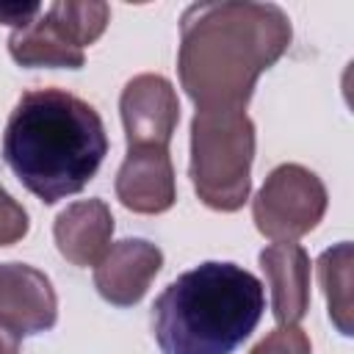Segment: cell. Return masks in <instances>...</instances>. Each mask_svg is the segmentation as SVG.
Returning a JSON list of instances; mask_svg holds the SVG:
<instances>
[{
    "instance_id": "obj_11",
    "label": "cell",
    "mask_w": 354,
    "mask_h": 354,
    "mask_svg": "<svg viewBox=\"0 0 354 354\" xmlns=\"http://www.w3.org/2000/svg\"><path fill=\"white\" fill-rule=\"evenodd\" d=\"M111 235L113 216L102 199L72 202L58 213L53 224V238L61 257L80 268L97 266L105 257V252L111 249Z\"/></svg>"
},
{
    "instance_id": "obj_10",
    "label": "cell",
    "mask_w": 354,
    "mask_h": 354,
    "mask_svg": "<svg viewBox=\"0 0 354 354\" xmlns=\"http://www.w3.org/2000/svg\"><path fill=\"white\" fill-rule=\"evenodd\" d=\"M279 326H296L310 310V254L296 241H277L260 252Z\"/></svg>"
},
{
    "instance_id": "obj_13",
    "label": "cell",
    "mask_w": 354,
    "mask_h": 354,
    "mask_svg": "<svg viewBox=\"0 0 354 354\" xmlns=\"http://www.w3.org/2000/svg\"><path fill=\"white\" fill-rule=\"evenodd\" d=\"M351 243L343 241L318 257V279L329 304V318L340 335H351Z\"/></svg>"
},
{
    "instance_id": "obj_15",
    "label": "cell",
    "mask_w": 354,
    "mask_h": 354,
    "mask_svg": "<svg viewBox=\"0 0 354 354\" xmlns=\"http://www.w3.org/2000/svg\"><path fill=\"white\" fill-rule=\"evenodd\" d=\"M249 354H313L310 337L299 326H277Z\"/></svg>"
},
{
    "instance_id": "obj_4",
    "label": "cell",
    "mask_w": 354,
    "mask_h": 354,
    "mask_svg": "<svg viewBox=\"0 0 354 354\" xmlns=\"http://www.w3.org/2000/svg\"><path fill=\"white\" fill-rule=\"evenodd\" d=\"M254 124L246 111H196L191 122V183L196 196L221 213L243 207L252 191Z\"/></svg>"
},
{
    "instance_id": "obj_12",
    "label": "cell",
    "mask_w": 354,
    "mask_h": 354,
    "mask_svg": "<svg viewBox=\"0 0 354 354\" xmlns=\"http://www.w3.org/2000/svg\"><path fill=\"white\" fill-rule=\"evenodd\" d=\"M8 53L19 66H64L80 69L86 61L83 47L69 36L61 19L47 8L30 25L8 36Z\"/></svg>"
},
{
    "instance_id": "obj_3",
    "label": "cell",
    "mask_w": 354,
    "mask_h": 354,
    "mask_svg": "<svg viewBox=\"0 0 354 354\" xmlns=\"http://www.w3.org/2000/svg\"><path fill=\"white\" fill-rule=\"evenodd\" d=\"M263 282L235 263H202L152 304V335L160 354H232L260 324Z\"/></svg>"
},
{
    "instance_id": "obj_18",
    "label": "cell",
    "mask_w": 354,
    "mask_h": 354,
    "mask_svg": "<svg viewBox=\"0 0 354 354\" xmlns=\"http://www.w3.org/2000/svg\"><path fill=\"white\" fill-rule=\"evenodd\" d=\"M0 354H19V337L0 326Z\"/></svg>"
},
{
    "instance_id": "obj_14",
    "label": "cell",
    "mask_w": 354,
    "mask_h": 354,
    "mask_svg": "<svg viewBox=\"0 0 354 354\" xmlns=\"http://www.w3.org/2000/svg\"><path fill=\"white\" fill-rule=\"evenodd\" d=\"M50 11L61 19V25L83 50L105 33L111 19L108 3H100V0H55Z\"/></svg>"
},
{
    "instance_id": "obj_8",
    "label": "cell",
    "mask_w": 354,
    "mask_h": 354,
    "mask_svg": "<svg viewBox=\"0 0 354 354\" xmlns=\"http://www.w3.org/2000/svg\"><path fill=\"white\" fill-rule=\"evenodd\" d=\"M163 268V252L144 238H124L111 243L105 257L94 266V288L113 307H133Z\"/></svg>"
},
{
    "instance_id": "obj_17",
    "label": "cell",
    "mask_w": 354,
    "mask_h": 354,
    "mask_svg": "<svg viewBox=\"0 0 354 354\" xmlns=\"http://www.w3.org/2000/svg\"><path fill=\"white\" fill-rule=\"evenodd\" d=\"M41 14V3H0V22L14 25V30L30 25Z\"/></svg>"
},
{
    "instance_id": "obj_2",
    "label": "cell",
    "mask_w": 354,
    "mask_h": 354,
    "mask_svg": "<svg viewBox=\"0 0 354 354\" xmlns=\"http://www.w3.org/2000/svg\"><path fill=\"white\" fill-rule=\"evenodd\" d=\"M108 155L100 113L64 88H33L14 105L3 158L17 180L44 205L80 194Z\"/></svg>"
},
{
    "instance_id": "obj_16",
    "label": "cell",
    "mask_w": 354,
    "mask_h": 354,
    "mask_svg": "<svg viewBox=\"0 0 354 354\" xmlns=\"http://www.w3.org/2000/svg\"><path fill=\"white\" fill-rule=\"evenodd\" d=\"M28 213L25 207L0 185V246H11L28 235Z\"/></svg>"
},
{
    "instance_id": "obj_6",
    "label": "cell",
    "mask_w": 354,
    "mask_h": 354,
    "mask_svg": "<svg viewBox=\"0 0 354 354\" xmlns=\"http://www.w3.org/2000/svg\"><path fill=\"white\" fill-rule=\"evenodd\" d=\"M119 111L127 147L169 149V141L180 122V102L174 86L163 75L147 72L127 80L119 97Z\"/></svg>"
},
{
    "instance_id": "obj_9",
    "label": "cell",
    "mask_w": 354,
    "mask_h": 354,
    "mask_svg": "<svg viewBox=\"0 0 354 354\" xmlns=\"http://www.w3.org/2000/svg\"><path fill=\"white\" fill-rule=\"evenodd\" d=\"M116 196L133 213H163L177 199L174 166L163 147H127L116 174Z\"/></svg>"
},
{
    "instance_id": "obj_1",
    "label": "cell",
    "mask_w": 354,
    "mask_h": 354,
    "mask_svg": "<svg viewBox=\"0 0 354 354\" xmlns=\"http://www.w3.org/2000/svg\"><path fill=\"white\" fill-rule=\"evenodd\" d=\"M290 36L288 14L274 3H194L180 19V86L196 111H243L257 77L285 55Z\"/></svg>"
},
{
    "instance_id": "obj_7",
    "label": "cell",
    "mask_w": 354,
    "mask_h": 354,
    "mask_svg": "<svg viewBox=\"0 0 354 354\" xmlns=\"http://www.w3.org/2000/svg\"><path fill=\"white\" fill-rule=\"evenodd\" d=\"M58 296L47 274L28 263H0V326L17 337L53 329Z\"/></svg>"
},
{
    "instance_id": "obj_5",
    "label": "cell",
    "mask_w": 354,
    "mask_h": 354,
    "mask_svg": "<svg viewBox=\"0 0 354 354\" xmlns=\"http://www.w3.org/2000/svg\"><path fill=\"white\" fill-rule=\"evenodd\" d=\"M326 188L321 177L299 163L277 166L252 199V218L260 235L296 241L318 227L326 213Z\"/></svg>"
}]
</instances>
